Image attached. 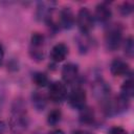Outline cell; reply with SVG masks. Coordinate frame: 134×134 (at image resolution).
<instances>
[{"label": "cell", "mask_w": 134, "mask_h": 134, "mask_svg": "<svg viewBox=\"0 0 134 134\" xmlns=\"http://www.w3.org/2000/svg\"><path fill=\"white\" fill-rule=\"evenodd\" d=\"M10 130L15 134L23 133L28 127V116L24 103L20 99H16L13 107L9 118Z\"/></svg>", "instance_id": "obj_1"}, {"label": "cell", "mask_w": 134, "mask_h": 134, "mask_svg": "<svg viewBox=\"0 0 134 134\" xmlns=\"http://www.w3.org/2000/svg\"><path fill=\"white\" fill-rule=\"evenodd\" d=\"M129 108V98L119 94L113 98H109L104 103V110L108 116L120 114Z\"/></svg>", "instance_id": "obj_2"}, {"label": "cell", "mask_w": 134, "mask_h": 134, "mask_svg": "<svg viewBox=\"0 0 134 134\" xmlns=\"http://www.w3.org/2000/svg\"><path fill=\"white\" fill-rule=\"evenodd\" d=\"M122 39V28L119 24L109 25L105 32V45L106 48L110 51L116 50Z\"/></svg>", "instance_id": "obj_3"}, {"label": "cell", "mask_w": 134, "mask_h": 134, "mask_svg": "<svg viewBox=\"0 0 134 134\" xmlns=\"http://www.w3.org/2000/svg\"><path fill=\"white\" fill-rule=\"evenodd\" d=\"M44 36L41 32H32L30 37L29 54L30 58L36 62H41L44 59Z\"/></svg>", "instance_id": "obj_4"}, {"label": "cell", "mask_w": 134, "mask_h": 134, "mask_svg": "<svg viewBox=\"0 0 134 134\" xmlns=\"http://www.w3.org/2000/svg\"><path fill=\"white\" fill-rule=\"evenodd\" d=\"M76 24L83 35H88L89 31L93 28L94 18L87 7H82L79 10L76 16Z\"/></svg>", "instance_id": "obj_5"}, {"label": "cell", "mask_w": 134, "mask_h": 134, "mask_svg": "<svg viewBox=\"0 0 134 134\" xmlns=\"http://www.w3.org/2000/svg\"><path fill=\"white\" fill-rule=\"evenodd\" d=\"M92 93L94 95V97L99 100V102H103V104L110 98V92H111V89H110V86L103 80V79H96L93 84H92Z\"/></svg>", "instance_id": "obj_6"}, {"label": "cell", "mask_w": 134, "mask_h": 134, "mask_svg": "<svg viewBox=\"0 0 134 134\" xmlns=\"http://www.w3.org/2000/svg\"><path fill=\"white\" fill-rule=\"evenodd\" d=\"M86 99H87L86 92L81 87L73 88L68 97L69 105L76 110H82L83 108L86 107Z\"/></svg>", "instance_id": "obj_7"}, {"label": "cell", "mask_w": 134, "mask_h": 134, "mask_svg": "<svg viewBox=\"0 0 134 134\" xmlns=\"http://www.w3.org/2000/svg\"><path fill=\"white\" fill-rule=\"evenodd\" d=\"M48 96L53 103H62L67 96L66 86L62 82H53L48 89Z\"/></svg>", "instance_id": "obj_8"}, {"label": "cell", "mask_w": 134, "mask_h": 134, "mask_svg": "<svg viewBox=\"0 0 134 134\" xmlns=\"http://www.w3.org/2000/svg\"><path fill=\"white\" fill-rule=\"evenodd\" d=\"M110 71L114 76L130 75L131 69L129 64L121 59H114L110 65Z\"/></svg>", "instance_id": "obj_9"}, {"label": "cell", "mask_w": 134, "mask_h": 134, "mask_svg": "<svg viewBox=\"0 0 134 134\" xmlns=\"http://www.w3.org/2000/svg\"><path fill=\"white\" fill-rule=\"evenodd\" d=\"M58 23L60 28H66L69 29L74 24V15L70 7H64L62 10H60L58 16Z\"/></svg>", "instance_id": "obj_10"}, {"label": "cell", "mask_w": 134, "mask_h": 134, "mask_svg": "<svg viewBox=\"0 0 134 134\" xmlns=\"http://www.w3.org/2000/svg\"><path fill=\"white\" fill-rule=\"evenodd\" d=\"M111 17H112V10L107 3L103 2L96 5L93 18H95L99 23H104V24L108 23Z\"/></svg>", "instance_id": "obj_11"}, {"label": "cell", "mask_w": 134, "mask_h": 134, "mask_svg": "<svg viewBox=\"0 0 134 134\" xmlns=\"http://www.w3.org/2000/svg\"><path fill=\"white\" fill-rule=\"evenodd\" d=\"M79 76V67L73 63H68L64 65L62 69V79L66 84H72L76 81Z\"/></svg>", "instance_id": "obj_12"}, {"label": "cell", "mask_w": 134, "mask_h": 134, "mask_svg": "<svg viewBox=\"0 0 134 134\" xmlns=\"http://www.w3.org/2000/svg\"><path fill=\"white\" fill-rule=\"evenodd\" d=\"M68 55V46L64 43L55 44L50 51V58L54 63H60L66 59Z\"/></svg>", "instance_id": "obj_13"}, {"label": "cell", "mask_w": 134, "mask_h": 134, "mask_svg": "<svg viewBox=\"0 0 134 134\" xmlns=\"http://www.w3.org/2000/svg\"><path fill=\"white\" fill-rule=\"evenodd\" d=\"M31 100H32V105L37 111H43L46 108L47 100L43 93H41L39 91H35L31 95Z\"/></svg>", "instance_id": "obj_14"}, {"label": "cell", "mask_w": 134, "mask_h": 134, "mask_svg": "<svg viewBox=\"0 0 134 134\" xmlns=\"http://www.w3.org/2000/svg\"><path fill=\"white\" fill-rule=\"evenodd\" d=\"M120 94L129 99L134 95V81L132 76H129V79H127L121 85Z\"/></svg>", "instance_id": "obj_15"}, {"label": "cell", "mask_w": 134, "mask_h": 134, "mask_svg": "<svg viewBox=\"0 0 134 134\" xmlns=\"http://www.w3.org/2000/svg\"><path fill=\"white\" fill-rule=\"evenodd\" d=\"M80 121L82 124L85 125H91L94 122L95 120V115H94V111L89 108V107H85L82 110H80Z\"/></svg>", "instance_id": "obj_16"}, {"label": "cell", "mask_w": 134, "mask_h": 134, "mask_svg": "<svg viewBox=\"0 0 134 134\" xmlns=\"http://www.w3.org/2000/svg\"><path fill=\"white\" fill-rule=\"evenodd\" d=\"M32 82L38 87H45L48 84V77L45 73L37 71V72L32 73Z\"/></svg>", "instance_id": "obj_17"}, {"label": "cell", "mask_w": 134, "mask_h": 134, "mask_svg": "<svg viewBox=\"0 0 134 134\" xmlns=\"http://www.w3.org/2000/svg\"><path fill=\"white\" fill-rule=\"evenodd\" d=\"M61 117H62L61 111L59 109H54V110H52V111L49 112L48 117H47V122L50 126H55V125H58L60 122Z\"/></svg>", "instance_id": "obj_18"}, {"label": "cell", "mask_w": 134, "mask_h": 134, "mask_svg": "<svg viewBox=\"0 0 134 134\" xmlns=\"http://www.w3.org/2000/svg\"><path fill=\"white\" fill-rule=\"evenodd\" d=\"M124 51L126 53L127 57L132 58L133 53H134V41L132 37H129L126 39V41L124 42Z\"/></svg>", "instance_id": "obj_19"}, {"label": "cell", "mask_w": 134, "mask_h": 134, "mask_svg": "<svg viewBox=\"0 0 134 134\" xmlns=\"http://www.w3.org/2000/svg\"><path fill=\"white\" fill-rule=\"evenodd\" d=\"M119 12L124 16L130 15L133 12V5H132V3H130V2H124L120 5V7H119Z\"/></svg>", "instance_id": "obj_20"}, {"label": "cell", "mask_w": 134, "mask_h": 134, "mask_svg": "<svg viewBox=\"0 0 134 134\" xmlns=\"http://www.w3.org/2000/svg\"><path fill=\"white\" fill-rule=\"evenodd\" d=\"M109 134H129L128 131L121 127H113L110 129Z\"/></svg>", "instance_id": "obj_21"}, {"label": "cell", "mask_w": 134, "mask_h": 134, "mask_svg": "<svg viewBox=\"0 0 134 134\" xmlns=\"http://www.w3.org/2000/svg\"><path fill=\"white\" fill-rule=\"evenodd\" d=\"M6 129H7L6 124L3 120H0V134H5Z\"/></svg>", "instance_id": "obj_22"}, {"label": "cell", "mask_w": 134, "mask_h": 134, "mask_svg": "<svg viewBox=\"0 0 134 134\" xmlns=\"http://www.w3.org/2000/svg\"><path fill=\"white\" fill-rule=\"evenodd\" d=\"M73 134H92V133H90L89 131H86V130L79 129V130H75V131L73 132Z\"/></svg>", "instance_id": "obj_23"}, {"label": "cell", "mask_w": 134, "mask_h": 134, "mask_svg": "<svg viewBox=\"0 0 134 134\" xmlns=\"http://www.w3.org/2000/svg\"><path fill=\"white\" fill-rule=\"evenodd\" d=\"M3 58H4V50H3V47L0 44V65H1L2 61H3Z\"/></svg>", "instance_id": "obj_24"}, {"label": "cell", "mask_w": 134, "mask_h": 134, "mask_svg": "<svg viewBox=\"0 0 134 134\" xmlns=\"http://www.w3.org/2000/svg\"><path fill=\"white\" fill-rule=\"evenodd\" d=\"M49 134H65L62 130H60V129H57V130H54V131H52L51 133H49Z\"/></svg>", "instance_id": "obj_25"}]
</instances>
